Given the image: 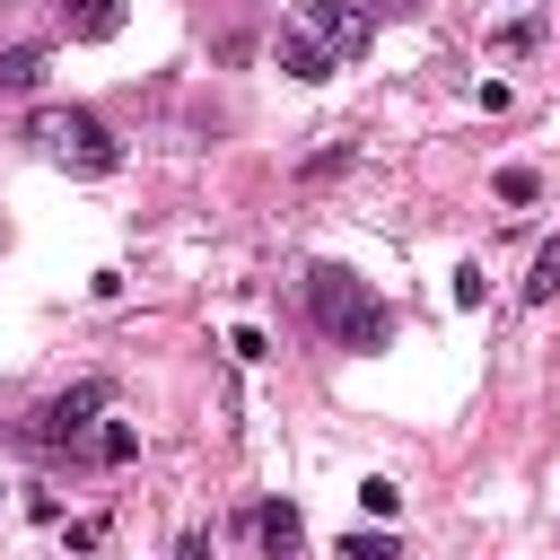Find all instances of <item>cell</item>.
I'll return each instance as SVG.
<instances>
[{
    "label": "cell",
    "instance_id": "obj_12",
    "mask_svg": "<svg viewBox=\"0 0 560 560\" xmlns=\"http://www.w3.org/2000/svg\"><path fill=\"white\" fill-rule=\"evenodd\" d=\"M359 508H368V516H394L402 490H394V481H359Z\"/></svg>",
    "mask_w": 560,
    "mask_h": 560
},
{
    "label": "cell",
    "instance_id": "obj_15",
    "mask_svg": "<svg viewBox=\"0 0 560 560\" xmlns=\"http://www.w3.org/2000/svg\"><path fill=\"white\" fill-rule=\"evenodd\" d=\"M455 306H481V262H455Z\"/></svg>",
    "mask_w": 560,
    "mask_h": 560
},
{
    "label": "cell",
    "instance_id": "obj_8",
    "mask_svg": "<svg viewBox=\"0 0 560 560\" xmlns=\"http://www.w3.org/2000/svg\"><path fill=\"white\" fill-rule=\"evenodd\" d=\"M35 79H44V52H35V44H9V52H0V88H9V96H26Z\"/></svg>",
    "mask_w": 560,
    "mask_h": 560
},
{
    "label": "cell",
    "instance_id": "obj_10",
    "mask_svg": "<svg viewBox=\"0 0 560 560\" xmlns=\"http://www.w3.org/2000/svg\"><path fill=\"white\" fill-rule=\"evenodd\" d=\"M96 455H105V464H131V455H140V429H131V420H105V429H96Z\"/></svg>",
    "mask_w": 560,
    "mask_h": 560
},
{
    "label": "cell",
    "instance_id": "obj_18",
    "mask_svg": "<svg viewBox=\"0 0 560 560\" xmlns=\"http://www.w3.org/2000/svg\"><path fill=\"white\" fill-rule=\"evenodd\" d=\"M385 9H411V0H385Z\"/></svg>",
    "mask_w": 560,
    "mask_h": 560
},
{
    "label": "cell",
    "instance_id": "obj_11",
    "mask_svg": "<svg viewBox=\"0 0 560 560\" xmlns=\"http://www.w3.org/2000/svg\"><path fill=\"white\" fill-rule=\"evenodd\" d=\"M534 192H542L534 166H499V201H534Z\"/></svg>",
    "mask_w": 560,
    "mask_h": 560
},
{
    "label": "cell",
    "instance_id": "obj_13",
    "mask_svg": "<svg viewBox=\"0 0 560 560\" xmlns=\"http://www.w3.org/2000/svg\"><path fill=\"white\" fill-rule=\"evenodd\" d=\"M341 551H350V560H385V551H394V534H341Z\"/></svg>",
    "mask_w": 560,
    "mask_h": 560
},
{
    "label": "cell",
    "instance_id": "obj_1",
    "mask_svg": "<svg viewBox=\"0 0 560 560\" xmlns=\"http://www.w3.org/2000/svg\"><path fill=\"white\" fill-rule=\"evenodd\" d=\"M26 140H35L52 166H79V175H114V166H122V140H114L88 105H35V114H26Z\"/></svg>",
    "mask_w": 560,
    "mask_h": 560
},
{
    "label": "cell",
    "instance_id": "obj_17",
    "mask_svg": "<svg viewBox=\"0 0 560 560\" xmlns=\"http://www.w3.org/2000/svg\"><path fill=\"white\" fill-rule=\"evenodd\" d=\"M508 9H542V0H508Z\"/></svg>",
    "mask_w": 560,
    "mask_h": 560
},
{
    "label": "cell",
    "instance_id": "obj_7",
    "mask_svg": "<svg viewBox=\"0 0 560 560\" xmlns=\"http://www.w3.org/2000/svg\"><path fill=\"white\" fill-rule=\"evenodd\" d=\"M122 26V0H70V35H88V44H105Z\"/></svg>",
    "mask_w": 560,
    "mask_h": 560
},
{
    "label": "cell",
    "instance_id": "obj_9",
    "mask_svg": "<svg viewBox=\"0 0 560 560\" xmlns=\"http://www.w3.org/2000/svg\"><path fill=\"white\" fill-rule=\"evenodd\" d=\"M525 298H534V306H542V298H560V236L534 254V271H525Z\"/></svg>",
    "mask_w": 560,
    "mask_h": 560
},
{
    "label": "cell",
    "instance_id": "obj_16",
    "mask_svg": "<svg viewBox=\"0 0 560 560\" xmlns=\"http://www.w3.org/2000/svg\"><path fill=\"white\" fill-rule=\"evenodd\" d=\"M228 350H236V359H245V368H254V359H271V350H262V332H254V324H236V332H228Z\"/></svg>",
    "mask_w": 560,
    "mask_h": 560
},
{
    "label": "cell",
    "instance_id": "obj_3",
    "mask_svg": "<svg viewBox=\"0 0 560 560\" xmlns=\"http://www.w3.org/2000/svg\"><path fill=\"white\" fill-rule=\"evenodd\" d=\"M96 411H105V385L88 376V385H70V394H52V402H35V411H26V438H35V446H79Z\"/></svg>",
    "mask_w": 560,
    "mask_h": 560
},
{
    "label": "cell",
    "instance_id": "obj_14",
    "mask_svg": "<svg viewBox=\"0 0 560 560\" xmlns=\"http://www.w3.org/2000/svg\"><path fill=\"white\" fill-rule=\"evenodd\" d=\"M534 44H542V26H534V18H525V26H508V35H499V52H508V61H516V52H534Z\"/></svg>",
    "mask_w": 560,
    "mask_h": 560
},
{
    "label": "cell",
    "instance_id": "obj_2",
    "mask_svg": "<svg viewBox=\"0 0 560 560\" xmlns=\"http://www.w3.org/2000/svg\"><path fill=\"white\" fill-rule=\"evenodd\" d=\"M306 306H315V324H324L332 341H359V350H376V341L394 332V315L376 306V289H368L359 271H341V262H324V271L306 280Z\"/></svg>",
    "mask_w": 560,
    "mask_h": 560
},
{
    "label": "cell",
    "instance_id": "obj_4",
    "mask_svg": "<svg viewBox=\"0 0 560 560\" xmlns=\"http://www.w3.org/2000/svg\"><path fill=\"white\" fill-rule=\"evenodd\" d=\"M306 26L350 61V52H368V35H376V18L359 9V0H306Z\"/></svg>",
    "mask_w": 560,
    "mask_h": 560
},
{
    "label": "cell",
    "instance_id": "obj_5",
    "mask_svg": "<svg viewBox=\"0 0 560 560\" xmlns=\"http://www.w3.org/2000/svg\"><path fill=\"white\" fill-rule=\"evenodd\" d=\"M280 70H289V79H332V70H341V52H332V44L298 18V26L280 35Z\"/></svg>",
    "mask_w": 560,
    "mask_h": 560
},
{
    "label": "cell",
    "instance_id": "obj_6",
    "mask_svg": "<svg viewBox=\"0 0 560 560\" xmlns=\"http://www.w3.org/2000/svg\"><path fill=\"white\" fill-rule=\"evenodd\" d=\"M245 525H254V542H262V551H298V542H306V516H298L289 499H271V508H254Z\"/></svg>",
    "mask_w": 560,
    "mask_h": 560
}]
</instances>
